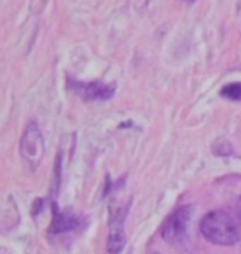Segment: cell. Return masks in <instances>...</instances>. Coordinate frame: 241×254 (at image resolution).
Segmentation results:
<instances>
[{
  "label": "cell",
  "instance_id": "cell-2",
  "mask_svg": "<svg viewBox=\"0 0 241 254\" xmlns=\"http://www.w3.org/2000/svg\"><path fill=\"white\" fill-rule=\"evenodd\" d=\"M129 203L131 200L127 201L126 205L109 206V223H107L109 233H107V245H106L107 254H119L126 245L124 220H126L127 210H129Z\"/></svg>",
  "mask_w": 241,
  "mask_h": 254
},
{
  "label": "cell",
  "instance_id": "cell-6",
  "mask_svg": "<svg viewBox=\"0 0 241 254\" xmlns=\"http://www.w3.org/2000/svg\"><path fill=\"white\" fill-rule=\"evenodd\" d=\"M53 211H55V216H53V223H51V228L50 231L55 233V235H58V233H63V231H70L73 230L80 225L78 218L70 215V213H63L60 211L56 205H53Z\"/></svg>",
  "mask_w": 241,
  "mask_h": 254
},
{
  "label": "cell",
  "instance_id": "cell-5",
  "mask_svg": "<svg viewBox=\"0 0 241 254\" xmlns=\"http://www.w3.org/2000/svg\"><path fill=\"white\" fill-rule=\"evenodd\" d=\"M68 88L73 89L76 94H80L81 98L86 101H106L111 99L114 96L116 84H104L101 81H76V79H68Z\"/></svg>",
  "mask_w": 241,
  "mask_h": 254
},
{
  "label": "cell",
  "instance_id": "cell-9",
  "mask_svg": "<svg viewBox=\"0 0 241 254\" xmlns=\"http://www.w3.org/2000/svg\"><path fill=\"white\" fill-rule=\"evenodd\" d=\"M187 2H188V3H193V2H195V0H187Z\"/></svg>",
  "mask_w": 241,
  "mask_h": 254
},
{
  "label": "cell",
  "instance_id": "cell-1",
  "mask_svg": "<svg viewBox=\"0 0 241 254\" xmlns=\"http://www.w3.org/2000/svg\"><path fill=\"white\" fill-rule=\"evenodd\" d=\"M200 231H202L203 238L213 245H235L240 240L238 226L232 215L227 211L217 210L203 216L202 223H200Z\"/></svg>",
  "mask_w": 241,
  "mask_h": 254
},
{
  "label": "cell",
  "instance_id": "cell-4",
  "mask_svg": "<svg viewBox=\"0 0 241 254\" xmlns=\"http://www.w3.org/2000/svg\"><path fill=\"white\" fill-rule=\"evenodd\" d=\"M43 150H45V145H43L42 132H40L37 124L30 123L23 132L22 144H20V152H22V159L25 162V165L35 169V167L40 164V160H42Z\"/></svg>",
  "mask_w": 241,
  "mask_h": 254
},
{
  "label": "cell",
  "instance_id": "cell-7",
  "mask_svg": "<svg viewBox=\"0 0 241 254\" xmlns=\"http://www.w3.org/2000/svg\"><path fill=\"white\" fill-rule=\"evenodd\" d=\"M220 94L227 99L232 101H241V83H230L220 91Z\"/></svg>",
  "mask_w": 241,
  "mask_h": 254
},
{
  "label": "cell",
  "instance_id": "cell-3",
  "mask_svg": "<svg viewBox=\"0 0 241 254\" xmlns=\"http://www.w3.org/2000/svg\"><path fill=\"white\" fill-rule=\"evenodd\" d=\"M192 216V206H180L175 210L162 226V238L170 245L182 246L187 241V230Z\"/></svg>",
  "mask_w": 241,
  "mask_h": 254
},
{
  "label": "cell",
  "instance_id": "cell-8",
  "mask_svg": "<svg viewBox=\"0 0 241 254\" xmlns=\"http://www.w3.org/2000/svg\"><path fill=\"white\" fill-rule=\"evenodd\" d=\"M238 218H240V225H241V198L238 201Z\"/></svg>",
  "mask_w": 241,
  "mask_h": 254
}]
</instances>
